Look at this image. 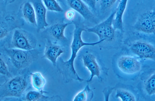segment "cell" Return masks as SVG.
I'll list each match as a JSON object with an SVG mask.
<instances>
[{"mask_svg": "<svg viewBox=\"0 0 155 101\" xmlns=\"http://www.w3.org/2000/svg\"><path fill=\"white\" fill-rule=\"evenodd\" d=\"M131 52L140 59L155 61V47L146 42L138 41L132 44L130 47Z\"/></svg>", "mask_w": 155, "mask_h": 101, "instance_id": "8", "label": "cell"}, {"mask_svg": "<svg viewBox=\"0 0 155 101\" xmlns=\"http://www.w3.org/2000/svg\"><path fill=\"white\" fill-rule=\"evenodd\" d=\"M0 85V101L7 97L21 96L28 86L25 74H19L5 79Z\"/></svg>", "mask_w": 155, "mask_h": 101, "instance_id": "3", "label": "cell"}, {"mask_svg": "<svg viewBox=\"0 0 155 101\" xmlns=\"http://www.w3.org/2000/svg\"><path fill=\"white\" fill-rule=\"evenodd\" d=\"M94 97V93L87 84L82 90L78 92L74 96L73 100L77 101H90Z\"/></svg>", "mask_w": 155, "mask_h": 101, "instance_id": "18", "label": "cell"}, {"mask_svg": "<svg viewBox=\"0 0 155 101\" xmlns=\"http://www.w3.org/2000/svg\"><path fill=\"white\" fill-rule=\"evenodd\" d=\"M72 22L74 25V29L71 45V56L68 60L65 61L61 58L59 57L56 66L58 72L62 75L63 81L65 83H69L73 80L80 82L85 81L78 75L74 68V61L78 52L84 46H93L104 41L102 40L91 43L84 42L82 39L81 35L83 32L87 31V28L80 22Z\"/></svg>", "mask_w": 155, "mask_h": 101, "instance_id": "1", "label": "cell"}, {"mask_svg": "<svg viewBox=\"0 0 155 101\" xmlns=\"http://www.w3.org/2000/svg\"><path fill=\"white\" fill-rule=\"evenodd\" d=\"M22 100L27 101H61V97L58 95L51 97L46 96L41 92L36 90H30L25 94Z\"/></svg>", "mask_w": 155, "mask_h": 101, "instance_id": "14", "label": "cell"}, {"mask_svg": "<svg viewBox=\"0 0 155 101\" xmlns=\"http://www.w3.org/2000/svg\"><path fill=\"white\" fill-rule=\"evenodd\" d=\"M1 52L8 58L12 65L16 69H26L38 58L40 52L35 49L25 50L3 47Z\"/></svg>", "mask_w": 155, "mask_h": 101, "instance_id": "2", "label": "cell"}, {"mask_svg": "<svg viewBox=\"0 0 155 101\" xmlns=\"http://www.w3.org/2000/svg\"><path fill=\"white\" fill-rule=\"evenodd\" d=\"M30 2L35 9L37 31L38 32L41 30L45 29L49 25L46 18L47 9L42 0H31Z\"/></svg>", "mask_w": 155, "mask_h": 101, "instance_id": "12", "label": "cell"}, {"mask_svg": "<svg viewBox=\"0 0 155 101\" xmlns=\"http://www.w3.org/2000/svg\"><path fill=\"white\" fill-rule=\"evenodd\" d=\"M115 13V11L112 12L105 20L95 26L87 28V31L97 35L99 40L113 41L115 36V30L113 26V21Z\"/></svg>", "mask_w": 155, "mask_h": 101, "instance_id": "5", "label": "cell"}, {"mask_svg": "<svg viewBox=\"0 0 155 101\" xmlns=\"http://www.w3.org/2000/svg\"><path fill=\"white\" fill-rule=\"evenodd\" d=\"M5 2H6L7 3L11 2H12L14 0H4Z\"/></svg>", "mask_w": 155, "mask_h": 101, "instance_id": "26", "label": "cell"}, {"mask_svg": "<svg viewBox=\"0 0 155 101\" xmlns=\"http://www.w3.org/2000/svg\"><path fill=\"white\" fill-rule=\"evenodd\" d=\"M4 58L3 54L0 52V75H1L4 77L5 79H6L11 77L12 76L10 72L9 67Z\"/></svg>", "mask_w": 155, "mask_h": 101, "instance_id": "20", "label": "cell"}, {"mask_svg": "<svg viewBox=\"0 0 155 101\" xmlns=\"http://www.w3.org/2000/svg\"><path fill=\"white\" fill-rule=\"evenodd\" d=\"M134 26L139 32L155 34V8L143 12L139 16Z\"/></svg>", "mask_w": 155, "mask_h": 101, "instance_id": "6", "label": "cell"}, {"mask_svg": "<svg viewBox=\"0 0 155 101\" xmlns=\"http://www.w3.org/2000/svg\"><path fill=\"white\" fill-rule=\"evenodd\" d=\"M72 23V22L55 23L48 29L47 31L48 34L50 37L55 41H66L67 39L64 34V30L69 25Z\"/></svg>", "mask_w": 155, "mask_h": 101, "instance_id": "13", "label": "cell"}, {"mask_svg": "<svg viewBox=\"0 0 155 101\" xmlns=\"http://www.w3.org/2000/svg\"><path fill=\"white\" fill-rule=\"evenodd\" d=\"M91 10L95 11L97 0H82Z\"/></svg>", "mask_w": 155, "mask_h": 101, "instance_id": "25", "label": "cell"}, {"mask_svg": "<svg viewBox=\"0 0 155 101\" xmlns=\"http://www.w3.org/2000/svg\"><path fill=\"white\" fill-rule=\"evenodd\" d=\"M146 92L149 95L155 94V72L147 80L145 84Z\"/></svg>", "mask_w": 155, "mask_h": 101, "instance_id": "22", "label": "cell"}, {"mask_svg": "<svg viewBox=\"0 0 155 101\" xmlns=\"http://www.w3.org/2000/svg\"><path fill=\"white\" fill-rule=\"evenodd\" d=\"M128 1V0H120L113 21V26L115 30L123 31V16Z\"/></svg>", "mask_w": 155, "mask_h": 101, "instance_id": "15", "label": "cell"}, {"mask_svg": "<svg viewBox=\"0 0 155 101\" xmlns=\"http://www.w3.org/2000/svg\"><path fill=\"white\" fill-rule=\"evenodd\" d=\"M37 40L31 33L20 28L15 29L8 47L25 50L36 48Z\"/></svg>", "mask_w": 155, "mask_h": 101, "instance_id": "4", "label": "cell"}, {"mask_svg": "<svg viewBox=\"0 0 155 101\" xmlns=\"http://www.w3.org/2000/svg\"><path fill=\"white\" fill-rule=\"evenodd\" d=\"M76 15L75 11L71 8L68 10L64 13L65 18L68 20L73 21Z\"/></svg>", "mask_w": 155, "mask_h": 101, "instance_id": "24", "label": "cell"}, {"mask_svg": "<svg viewBox=\"0 0 155 101\" xmlns=\"http://www.w3.org/2000/svg\"><path fill=\"white\" fill-rule=\"evenodd\" d=\"M116 66L118 70L127 75L134 74L140 71L141 65L136 58L129 55H122L116 62Z\"/></svg>", "mask_w": 155, "mask_h": 101, "instance_id": "7", "label": "cell"}, {"mask_svg": "<svg viewBox=\"0 0 155 101\" xmlns=\"http://www.w3.org/2000/svg\"><path fill=\"white\" fill-rule=\"evenodd\" d=\"M47 9L49 11L62 12L63 9L56 0H42Z\"/></svg>", "mask_w": 155, "mask_h": 101, "instance_id": "21", "label": "cell"}, {"mask_svg": "<svg viewBox=\"0 0 155 101\" xmlns=\"http://www.w3.org/2000/svg\"><path fill=\"white\" fill-rule=\"evenodd\" d=\"M31 82L32 87L35 90L43 93L47 92L44 90L46 80L43 74L40 72H35L30 73Z\"/></svg>", "mask_w": 155, "mask_h": 101, "instance_id": "17", "label": "cell"}, {"mask_svg": "<svg viewBox=\"0 0 155 101\" xmlns=\"http://www.w3.org/2000/svg\"><path fill=\"white\" fill-rule=\"evenodd\" d=\"M115 97L123 101H135L136 98L134 95L125 89L119 88L116 90Z\"/></svg>", "mask_w": 155, "mask_h": 101, "instance_id": "19", "label": "cell"}, {"mask_svg": "<svg viewBox=\"0 0 155 101\" xmlns=\"http://www.w3.org/2000/svg\"><path fill=\"white\" fill-rule=\"evenodd\" d=\"M117 0H99L100 8L103 11L111 8Z\"/></svg>", "mask_w": 155, "mask_h": 101, "instance_id": "23", "label": "cell"}, {"mask_svg": "<svg viewBox=\"0 0 155 101\" xmlns=\"http://www.w3.org/2000/svg\"><path fill=\"white\" fill-rule=\"evenodd\" d=\"M22 17L28 24L37 26L36 15L34 8L30 2H26L22 5Z\"/></svg>", "mask_w": 155, "mask_h": 101, "instance_id": "16", "label": "cell"}, {"mask_svg": "<svg viewBox=\"0 0 155 101\" xmlns=\"http://www.w3.org/2000/svg\"><path fill=\"white\" fill-rule=\"evenodd\" d=\"M82 60L84 66L90 73L89 78L85 81L87 82H90L94 76H96L101 81L102 69L95 56L92 53H87L82 56Z\"/></svg>", "mask_w": 155, "mask_h": 101, "instance_id": "9", "label": "cell"}, {"mask_svg": "<svg viewBox=\"0 0 155 101\" xmlns=\"http://www.w3.org/2000/svg\"><path fill=\"white\" fill-rule=\"evenodd\" d=\"M46 39V42L42 58L49 60L53 66H56L57 60L64 52L63 47L49 39Z\"/></svg>", "mask_w": 155, "mask_h": 101, "instance_id": "10", "label": "cell"}, {"mask_svg": "<svg viewBox=\"0 0 155 101\" xmlns=\"http://www.w3.org/2000/svg\"><path fill=\"white\" fill-rule=\"evenodd\" d=\"M71 8L78 13L84 19L98 23L97 19L91 9L82 0H66Z\"/></svg>", "mask_w": 155, "mask_h": 101, "instance_id": "11", "label": "cell"}]
</instances>
